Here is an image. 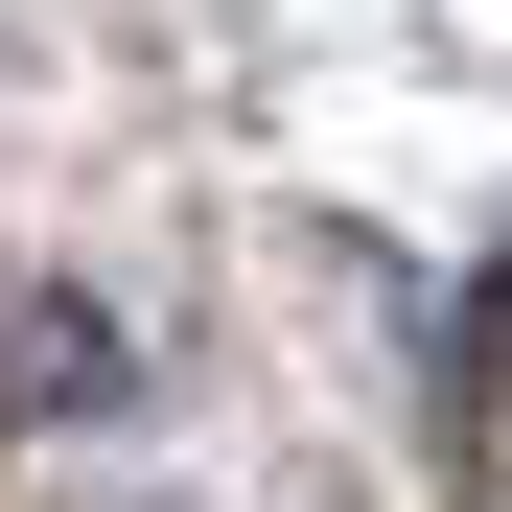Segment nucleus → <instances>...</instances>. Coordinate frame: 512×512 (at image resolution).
I'll return each instance as SVG.
<instances>
[{
  "label": "nucleus",
  "instance_id": "obj_1",
  "mask_svg": "<svg viewBox=\"0 0 512 512\" xmlns=\"http://www.w3.org/2000/svg\"><path fill=\"white\" fill-rule=\"evenodd\" d=\"M489 350H512V326H489Z\"/></svg>",
  "mask_w": 512,
  "mask_h": 512
}]
</instances>
